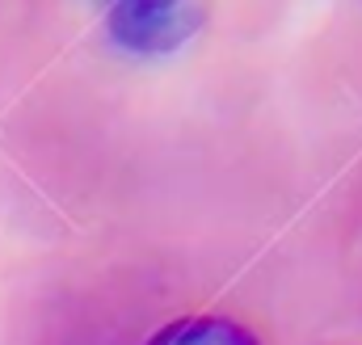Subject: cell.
Instances as JSON below:
<instances>
[{
    "instance_id": "obj_1",
    "label": "cell",
    "mask_w": 362,
    "mask_h": 345,
    "mask_svg": "<svg viewBox=\"0 0 362 345\" xmlns=\"http://www.w3.org/2000/svg\"><path fill=\"white\" fill-rule=\"evenodd\" d=\"M198 21L189 0H118L110 13V30L131 51H169Z\"/></svg>"
},
{
    "instance_id": "obj_2",
    "label": "cell",
    "mask_w": 362,
    "mask_h": 345,
    "mask_svg": "<svg viewBox=\"0 0 362 345\" xmlns=\"http://www.w3.org/2000/svg\"><path fill=\"white\" fill-rule=\"evenodd\" d=\"M148 345H262L257 333H249L245 324L228 320V316H185L165 324Z\"/></svg>"
}]
</instances>
